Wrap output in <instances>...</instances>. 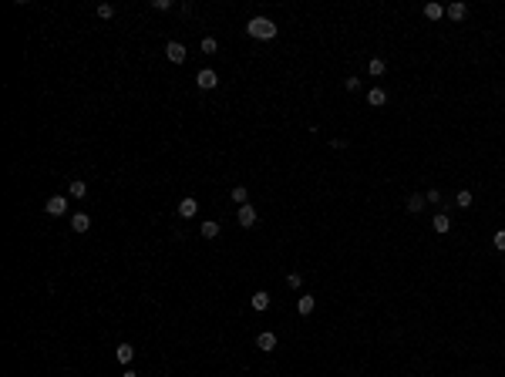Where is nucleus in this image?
I'll return each instance as SVG.
<instances>
[{"mask_svg": "<svg viewBox=\"0 0 505 377\" xmlns=\"http://www.w3.org/2000/svg\"><path fill=\"white\" fill-rule=\"evenodd\" d=\"M246 34L249 37H256V40H273L276 37V24H273L270 17H253L246 24Z\"/></svg>", "mask_w": 505, "mask_h": 377, "instance_id": "f257e3e1", "label": "nucleus"}, {"mask_svg": "<svg viewBox=\"0 0 505 377\" xmlns=\"http://www.w3.org/2000/svg\"><path fill=\"white\" fill-rule=\"evenodd\" d=\"M195 84H199L202 91H212V88H216V84H219V74L212 71V68H202V71L195 74Z\"/></svg>", "mask_w": 505, "mask_h": 377, "instance_id": "f03ea898", "label": "nucleus"}, {"mask_svg": "<svg viewBox=\"0 0 505 377\" xmlns=\"http://www.w3.org/2000/svg\"><path fill=\"white\" fill-rule=\"evenodd\" d=\"M165 57L172 61V64H182V61H185V44H179V40H168V44H165Z\"/></svg>", "mask_w": 505, "mask_h": 377, "instance_id": "7ed1b4c3", "label": "nucleus"}, {"mask_svg": "<svg viewBox=\"0 0 505 377\" xmlns=\"http://www.w3.org/2000/svg\"><path fill=\"white\" fill-rule=\"evenodd\" d=\"M44 212H48V216H64L68 212V199L64 195H51L48 206H44Z\"/></svg>", "mask_w": 505, "mask_h": 377, "instance_id": "20e7f679", "label": "nucleus"}, {"mask_svg": "<svg viewBox=\"0 0 505 377\" xmlns=\"http://www.w3.org/2000/svg\"><path fill=\"white\" fill-rule=\"evenodd\" d=\"M276 344H280V340H276V334H273V330H263V334L256 337V347H259L263 353H273V350H276Z\"/></svg>", "mask_w": 505, "mask_h": 377, "instance_id": "39448f33", "label": "nucleus"}, {"mask_svg": "<svg viewBox=\"0 0 505 377\" xmlns=\"http://www.w3.org/2000/svg\"><path fill=\"white\" fill-rule=\"evenodd\" d=\"M445 17H448V20H465V17H468V7L462 4V0H455V4H448V7H445Z\"/></svg>", "mask_w": 505, "mask_h": 377, "instance_id": "423d86ee", "label": "nucleus"}, {"mask_svg": "<svg viewBox=\"0 0 505 377\" xmlns=\"http://www.w3.org/2000/svg\"><path fill=\"white\" fill-rule=\"evenodd\" d=\"M236 219H239V226H246V229H249V226H256V209H253V206L246 202V206H239Z\"/></svg>", "mask_w": 505, "mask_h": 377, "instance_id": "0eeeda50", "label": "nucleus"}, {"mask_svg": "<svg viewBox=\"0 0 505 377\" xmlns=\"http://www.w3.org/2000/svg\"><path fill=\"white\" fill-rule=\"evenodd\" d=\"M195 212H199V202H195L192 195H185V199L179 202V216H182V219H192Z\"/></svg>", "mask_w": 505, "mask_h": 377, "instance_id": "6e6552de", "label": "nucleus"}, {"mask_svg": "<svg viewBox=\"0 0 505 377\" xmlns=\"http://www.w3.org/2000/svg\"><path fill=\"white\" fill-rule=\"evenodd\" d=\"M71 229H74V233H88V229H91V216H88V212H74V216H71Z\"/></svg>", "mask_w": 505, "mask_h": 377, "instance_id": "1a4fd4ad", "label": "nucleus"}, {"mask_svg": "<svg viewBox=\"0 0 505 377\" xmlns=\"http://www.w3.org/2000/svg\"><path fill=\"white\" fill-rule=\"evenodd\" d=\"M115 357H118V364H125V367H128L131 357H135V347H131V344H118V347H115Z\"/></svg>", "mask_w": 505, "mask_h": 377, "instance_id": "9d476101", "label": "nucleus"}, {"mask_svg": "<svg viewBox=\"0 0 505 377\" xmlns=\"http://www.w3.org/2000/svg\"><path fill=\"white\" fill-rule=\"evenodd\" d=\"M367 71H370V78H381V74L387 71V61H384V57H370V61H367Z\"/></svg>", "mask_w": 505, "mask_h": 377, "instance_id": "9b49d317", "label": "nucleus"}, {"mask_svg": "<svg viewBox=\"0 0 505 377\" xmlns=\"http://www.w3.org/2000/svg\"><path fill=\"white\" fill-rule=\"evenodd\" d=\"M384 101H387V91H384V88H370V91H367V104H374V108H381Z\"/></svg>", "mask_w": 505, "mask_h": 377, "instance_id": "f8f14e48", "label": "nucleus"}, {"mask_svg": "<svg viewBox=\"0 0 505 377\" xmlns=\"http://www.w3.org/2000/svg\"><path fill=\"white\" fill-rule=\"evenodd\" d=\"M199 233H202V239H216V236H219V223H216V219H206Z\"/></svg>", "mask_w": 505, "mask_h": 377, "instance_id": "ddd939ff", "label": "nucleus"}, {"mask_svg": "<svg viewBox=\"0 0 505 377\" xmlns=\"http://www.w3.org/2000/svg\"><path fill=\"white\" fill-rule=\"evenodd\" d=\"M431 226H434V233H448V229H451V216H448V212H438Z\"/></svg>", "mask_w": 505, "mask_h": 377, "instance_id": "4468645a", "label": "nucleus"}, {"mask_svg": "<svg viewBox=\"0 0 505 377\" xmlns=\"http://www.w3.org/2000/svg\"><path fill=\"white\" fill-rule=\"evenodd\" d=\"M249 303H253V310H266V306H270V293H266V290H256Z\"/></svg>", "mask_w": 505, "mask_h": 377, "instance_id": "2eb2a0df", "label": "nucleus"}, {"mask_svg": "<svg viewBox=\"0 0 505 377\" xmlns=\"http://www.w3.org/2000/svg\"><path fill=\"white\" fill-rule=\"evenodd\" d=\"M313 306H317V300H313V297H300V300H297L300 317H310V313H313Z\"/></svg>", "mask_w": 505, "mask_h": 377, "instance_id": "dca6fc26", "label": "nucleus"}, {"mask_svg": "<svg viewBox=\"0 0 505 377\" xmlns=\"http://www.w3.org/2000/svg\"><path fill=\"white\" fill-rule=\"evenodd\" d=\"M425 17L428 20H441V17H445V7H441V4H425Z\"/></svg>", "mask_w": 505, "mask_h": 377, "instance_id": "f3484780", "label": "nucleus"}, {"mask_svg": "<svg viewBox=\"0 0 505 377\" xmlns=\"http://www.w3.org/2000/svg\"><path fill=\"white\" fill-rule=\"evenodd\" d=\"M421 209H425V195H421V192L408 195V212H421Z\"/></svg>", "mask_w": 505, "mask_h": 377, "instance_id": "a211bd4d", "label": "nucleus"}, {"mask_svg": "<svg viewBox=\"0 0 505 377\" xmlns=\"http://www.w3.org/2000/svg\"><path fill=\"white\" fill-rule=\"evenodd\" d=\"M229 199H233V202H236V206H246V199H249V192H246V189H243V185H236L233 192H229Z\"/></svg>", "mask_w": 505, "mask_h": 377, "instance_id": "6ab92c4d", "label": "nucleus"}, {"mask_svg": "<svg viewBox=\"0 0 505 377\" xmlns=\"http://www.w3.org/2000/svg\"><path fill=\"white\" fill-rule=\"evenodd\" d=\"M455 202H458V209H468V206H472V202H475V195L468 192V189H462V192L455 195Z\"/></svg>", "mask_w": 505, "mask_h": 377, "instance_id": "aec40b11", "label": "nucleus"}, {"mask_svg": "<svg viewBox=\"0 0 505 377\" xmlns=\"http://www.w3.org/2000/svg\"><path fill=\"white\" fill-rule=\"evenodd\" d=\"M71 195H74V199H84V195H88V185L81 182V179H74V182H71Z\"/></svg>", "mask_w": 505, "mask_h": 377, "instance_id": "412c9836", "label": "nucleus"}, {"mask_svg": "<svg viewBox=\"0 0 505 377\" xmlns=\"http://www.w3.org/2000/svg\"><path fill=\"white\" fill-rule=\"evenodd\" d=\"M199 48H202V54H212V51H216L219 44H216V37H202V44H199Z\"/></svg>", "mask_w": 505, "mask_h": 377, "instance_id": "4be33fe9", "label": "nucleus"}, {"mask_svg": "<svg viewBox=\"0 0 505 377\" xmlns=\"http://www.w3.org/2000/svg\"><path fill=\"white\" fill-rule=\"evenodd\" d=\"M98 17H101V20L115 17V7H112V4H98Z\"/></svg>", "mask_w": 505, "mask_h": 377, "instance_id": "5701e85b", "label": "nucleus"}, {"mask_svg": "<svg viewBox=\"0 0 505 377\" xmlns=\"http://www.w3.org/2000/svg\"><path fill=\"white\" fill-rule=\"evenodd\" d=\"M287 286L290 290H300V286H303V276H300V273H290L287 276Z\"/></svg>", "mask_w": 505, "mask_h": 377, "instance_id": "b1692460", "label": "nucleus"}, {"mask_svg": "<svg viewBox=\"0 0 505 377\" xmlns=\"http://www.w3.org/2000/svg\"><path fill=\"white\" fill-rule=\"evenodd\" d=\"M492 242H495V249H498V253H505V229H498V233L492 236Z\"/></svg>", "mask_w": 505, "mask_h": 377, "instance_id": "393cba45", "label": "nucleus"}, {"mask_svg": "<svg viewBox=\"0 0 505 377\" xmlns=\"http://www.w3.org/2000/svg\"><path fill=\"white\" fill-rule=\"evenodd\" d=\"M344 88H347V91H357V88H361V78H347Z\"/></svg>", "mask_w": 505, "mask_h": 377, "instance_id": "a878e982", "label": "nucleus"}, {"mask_svg": "<svg viewBox=\"0 0 505 377\" xmlns=\"http://www.w3.org/2000/svg\"><path fill=\"white\" fill-rule=\"evenodd\" d=\"M152 7L155 10H168V7H172V0H152Z\"/></svg>", "mask_w": 505, "mask_h": 377, "instance_id": "bb28decb", "label": "nucleus"}, {"mask_svg": "<svg viewBox=\"0 0 505 377\" xmlns=\"http://www.w3.org/2000/svg\"><path fill=\"white\" fill-rule=\"evenodd\" d=\"M425 199H428V202H441V192H438V189H428Z\"/></svg>", "mask_w": 505, "mask_h": 377, "instance_id": "cd10ccee", "label": "nucleus"}, {"mask_svg": "<svg viewBox=\"0 0 505 377\" xmlns=\"http://www.w3.org/2000/svg\"><path fill=\"white\" fill-rule=\"evenodd\" d=\"M330 148H337V152H340V148H347V138H334V142H330Z\"/></svg>", "mask_w": 505, "mask_h": 377, "instance_id": "c85d7f7f", "label": "nucleus"}, {"mask_svg": "<svg viewBox=\"0 0 505 377\" xmlns=\"http://www.w3.org/2000/svg\"><path fill=\"white\" fill-rule=\"evenodd\" d=\"M121 377H138V374H135V370H131V367H125V374H121Z\"/></svg>", "mask_w": 505, "mask_h": 377, "instance_id": "c756f323", "label": "nucleus"}]
</instances>
